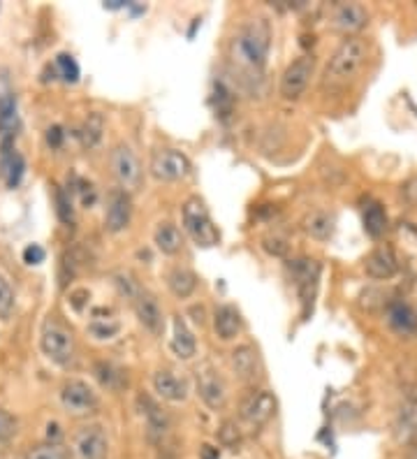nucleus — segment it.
I'll return each instance as SVG.
<instances>
[{
  "mask_svg": "<svg viewBox=\"0 0 417 459\" xmlns=\"http://www.w3.org/2000/svg\"><path fill=\"white\" fill-rule=\"evenodd\" d=\"M272 47V29L265 19H250L232 39V58L246 70H262Z\"/></svg>",
  "mask_w": 417,
  "mask_h": 459,
  "instance_id": "obj_1",
  "label": "nucleus"
},
{
  "mask_svg": "<svg viewBox=\"0 0 417 459\" xmlns=\"http://www.w3.org/2000/svg\"><path fill=\"white\" fill-rule=\"evenodd\" d=\"M367 58V42L357 35H351V38H345L336 51H334V56L329 58L327 70H325V84H345L348 79L355 77L357 70L361 67Z\"/></svg>",
  "mask_w": 417,
  "mask_h": 459,
  "instance_id": "obj_2",
  "label": "nucleus"
},
{
  "mask_svg": "<svg viewBox=\"0 0 417 459\" xmlns=\"http://www.w3.org/2000/svg\"><path fill=\"white\" fill-rule=\"evenodd\" d=\"M184 225L190 239L202 248H212L221 241V232H218L216 223L212 221V213L206 209L204 202L200 197H190L184 204Z\"/></svg>",
  "mask_w": 417,
  "mask_h": 459,
  "instance_id": "obj_3",
  "label": "nucleus"
},
{
  "mask_svg": "<svg viewBox=\"0 0 417 459\" xmlns=\"http://www.w3.org/2000/svg\"><path fill=\"white\" fill-rule=\"evenodd\" d=\"M39 348L42 353L51 359V362L67 367L74 359V336L73 332L63 325L61 320L49 316L42 325V334H39Z\"/></svg>",
  "mask_w": 417,
  "mask_h": 459,
  "instance_id": "obj_4",
  "label": "nucleus"
},
{
  "mask_svg": "<svg viewBox=\"0 0 417 459\" xmlns=\"http://www.w3.org/2000/svg\"><path fill=\"white\" fill-rule=\"evenodd\" d=\"M290 272L304 304V316H308V311H313V299H316L317 281H320V264L311 258L290 260Z\"/></svg>",
  "mask_w": 417,
  "mask_h": 459,
  "instance_id": "obj_5",
  "label": "nucleus"
},
{
  "mask_svg": "<svg viewBox=\"0 0 417 459\" xmlns=\"http://www.w3.org/2000/svg\"><path fill=\"white\" fill-rule=\"evenodd\" d=\"M313 70H316V58L313 56H300L297 61L290 63L285 67L283 77H281V96L285 100H297L311 82Z\"/></svg>",
  "mask_w": 417,
  "mask_h": 459,
  "instance_id": "obj_6",
  "label": "nucleus"
},
{
  "mask_svg": "<svg viewBox=\"0 0 417 459\" xmlns=\"http://www.w3.org/2000/svg\"><path fill=\"white\" fill-rule=\"evenodd\" d=\"M190 160L177 149H161L151 158V174L158 181H178L188 177Z\"/></svg>",
  "mask_w": 417,
  "mask_h": 459,
  "instance_id": "obj_7",
  "label": "nucleus"
},
{
  "mask_svg": "<svg viewBox=\"0 0 417 459\" xmlns=\"http://www.w3.org/2000/svg\"><path fill=\"white\" fill-rule=\"evenodd\" d=\"M111 169H114V177H117L126 193L135 191L139 181H142V168H139L137 156H135L128 144H118L111 152Z\"/></svg>",
  "mask_w": 417,
  "mask_h": 459,
  "instance_id": "obj_8",
  "label": "nucleus"
},
{
  "mask_svg": "<svg viewBox=\"0 0 417 459\" xmlns=\"http://www.w3.org/2000/svg\"><path fill=\"white\" fill-rule=\"evenodd\" d=\"M276 413V399H274L272 393L267 390H256V393H250L248 397L241 402L239 415L241 420L246 422L248 427H262L267 425L272 420V415Z\"/></svg>",
  "mask_w": 417,
  "mask_h": 459,
  "instance_id": "obj_9",
  "label": "nucleus"
},
{
  "mask_svg": "<svg viewBox=\"0 0 417 459\" xmlns=\"http://www.w3.org/2000/svg\"><path fill=\"white\" fill-rule=\"evenodd\" d=\"M63 409L70 415H89L98 409V394L83 381H67L61 390Z\"/></svg>",
  "mask_w": 417,
  "mask_h": 459,
  "instance_id": "obj_10",
  "label": "nucleus"
},
{
  "mask_svg": "<svg viewBox=\"0 0 417 459\" xmlns=\"http://www.w3.org/2000/svg\"><path fill=\"white\" fill-rule=\"evenodd\" d=\"M74 455L77 459H107L109 438L100 425H89L77 431L74 437Z\"/></svg>",
  "mask_w": 417,
  "mask_h": 459,
  "instance_id": "obj_11",
  "label": "nucleus"
},
{
  "mask_svg": "<svg viewBox=\"0 0 417 459\" xmlns=\"http://www.w3.org/2000/svg\"><path fill=\"white\" fill-rule=\"evenodd\" d=\"M130 216H133V202L130 195L123 188H114L107 195V209H105V228L109 232H121L128 228Z\"/></svg>",
  "mask_w": 417,
  "mask_h": 459,
  "instance_id": "obj_12",
  "label": "nucleus"
},
{
  "mask_svg": "<svg viewBox=\"0 0 417 459\" xmlns=\"http://www.w3.org/2000/svg\"><path fill=\"white\" fill-rule=\"evenodd\" d=\"M130 299H133L135 314H137L139 323H142L149 332H153V334H161L162 327H165V320H162V308L161 304H158L156 297L151 295L149 290H142V288H139Z\"/></svg>",
  "mask_w": 417,
  "mask_h": 459,
  "instance_id": "obj_13",
  "label": "nucleus"
},
{
  "mask_svg": "<svg viewBox=\"0 0 417 459\" xmlns=\"http://www.w3.org/2000/svg\"><path fill=\"white\" fill-rule=\"evenodd\" d=\"M197 394L202 397V402L209 406V409H222L225 406V399H228V387L222 381L218 371H213L212 367H204L202 371H197Z\"/></svg>",
  "mask_w": 417,
  "mask_h": 459,
  "instance_id": "obj_14",
  "label": "nucleus"
},
{
  "mask_svg": "<svg viewBox=\"0 0 417 459\" xmlns=\"http://www.w3.org/2000/svg\"><path fill=\"white\" fill-rule=\"evenodd\" d=\"M137 403H139V409H142V415H144L146 429H149V437L153 438V441H162V438L169 434V427H172L169 413L162 409L161 403L153 402L149 394H139Z\"/></svg>",
  "mask_w": 417,
  "mask_h": 459,
  "instance_id": "obj_15",
  "label": "nucleus"
},
{
  "mask_svg": "<svg viewBox=\"0 0 417 459\" xmlns=\"http://www.w3.org/2000/svg\"><path fill=\"white\" fill-rule=\"evenodd\" d=\"M369 12L360 3H341L334 10V29L341 33H357L367 26Z\"/></svg>",
  "mask_w": 417,
  "mask_h": 459,
  "instance_id": "obj_16",
  "label": "nucleus"
},
{
  "mask_svg": "<svg viewBox=\"0 0 417 459\" xmlns=\"http://www.w3.org/2000/svg\"><path fill=\"white\" fill-rule=\"evenodd\" d=\"M17 98H14V91L10 89V82L0 77V133L5 134V140H12V134L17 133Z\"/></svg>",
  "mask_w": 417,
  "mask_h": 459,
  "instance_id": "obj_17",
  "label": "nucleus"
},
{
  "mask_svg": "<svg viewBox=\"0 0 417 459\" xmlns=\"http://www.w3.org/2000/svg\"><path fill=\"white\" fill-rule=\"evenodd\" d=\"M364 269H367V274L371 276V279L387 281L396 274V269H399V260H396L395 251H392L389 247H378L367 258Z\"/></svg>",
  "mask_w": 417,
  "mask_h": 459,
  "instance_id": "obj_18",
  "label": "nucleus"
},
{
  "mask_svg": "<svg viewBox=\"0 0 417 459\" xmlns=\"http://www.w3.org/2000/svg\"><path fill=\"white\" fill-rule=\"evenodd\" d=\"M23 172H26V160L19 152H14V146H12L10 140H5L3 144V153H0V174H3V179L10 188L22 184Z\"/></svg>",
  "mask_w": 417,
  "mask_h": 459,
  "instance_id": "obj_19",
  "label": "nucleus"
},
{
  "mask_svg": "<svg viewBox=\"0 0 417 459\" xmlns=\"http://www.w3.org/2000/svg\"><path fill=\"white\" fill-rule=\"evenodd\" d=\"M387 325L401 336L417 332V311L406 302H392L387 307Z\"/></svg>",
  "mask_w": 417,
  "mask_h": 459,
  "instance_id": "obj_20",
  "label": "nucleus"
},
{
  "mask_svg": "<svg viewBox=\"0 0 417 459\" xmlns=\"http://www.w3.org/2000/svg\"><path fill=\"white\" fill-rule=\"evenodd\" d=\"M213 327H216V334L221 336L222 342H230V339L239 334L241 327H244V320H241V314L232 304H222L213 314Z\"/></svg>",
  "mask_w": 417,
  "mask_h": 459,
  "instance_id": "obj_21",
  "label": "nucleus"
},
{
  "mask_svg": "<svg viewBox=\"0 0 417 459\" xmlns=\"http://www.w3.org/2000/svg\"><path fill=\"white\" fill-rule=\"evenodd\" d=\"M153 387H156V393L162 399H167V402H184L186 393H188L186 383L167 369H161L153 374Z\"/></svg>",
  "mask_w": 417,
  "mask_h": 459,
  "instance_id": "obj_22",
  "label": "nucleus"
},
{
  "mask_svg": "<svg viewBox=\"0 0 417 459\" xmlns=\"http://www.w3.org/2000/svg\"><path fill=\"white\" fill-rule=\"evenodd\" d=\"M232 367L234 371L239 374L241 381H256L260 376V358H257V351L253 346H239L232 353Z\"/></svg>",
  "mask_w": 417,
  "mask_h": 459,
  "instance_id": "obj_23",
  "label": "nucleus"
},
{
  "mask_svg": "<svg viewBox=\"0 0 417 459\" xmlns=\"http://www.w3.org/2000/svg\"><path fill=\"white\" fill-rule=\"evenodd\" d=\"M395 431L399 441H415L417 438V402H406L396 413Z\"/></svg>",
  "mask_w": 417,
  "mask_h": 459,
  "instance_id": "obj_24",
  "label": "nucleus"
},
{
  "mask_svg": "<svg viewBox=\"0 0 417 459\" xmlns=\"http://www.w3.org/2000/svg\"><path fill=\"white\" fill-rule=\"evenodd\" d=\"M334 228H336V219L327 212H311L304 219V230L306 235L313 237L317 241H325L334 235Z\"/></svg>",
  "mask_w": 417,
  "mask_h": 459,
  "instance_id": "obj_25",
  "label": "nucleus"
},
{
  "mask_svg": "<svg viewBox=\"0 0 417 459\" xmlns=\"http://www.w3.org/2000/svg\"><path fill=\"white\" fill-rule=\"evenodd\" d=\"M172 351H174V355H178L181 359H190L195 355V351H197V343H195L193 332L188 330V325H186L181 316H177V318H174Z\"/></svg>",
  "mask_w": 417,
  "mask_h": 459,
  "instance_id": "obj_26",
  "label": "nucleus"
},
{
  "mask_svg": "<svg viewBox=\"0 0 417 459\" xmlns=\"http://www.w3.org/2000/svg\"><path fill=\"white\" fill-rule=\"evenodd\" d=\"M167 286H169V290H172L178 299H186V297L193 295L195 288H197V276L186 267H174L169 269V274H167Z\"/></svg>",
  "mask_w": 417,
  "mask_h": 459,
  "instance_id": "obj_27",
  "label": "nucleus"
},
{
  "mask_svg": "<svg viewBox=\"0 0 417 459\" xmlns=\"http://www.w3.org/2000/svg\"><path fill=\"white\" fill-rule=\"evenodd\" d=\"M153 239H156V247L161 248L165 255H177V253L181 251V247H184V235H181L177 225L172 223L158 225Z\"/></svg>",
  "mask_w": 417,
  "mask_h": 459,
  "instance_id": "obj_28",
  "label": "nucleus"
},
{
  "mask_svg": "<svg viewBox=\"0 0 417 459\" xmlns=\"http://www.w3.org/2000/svg\"><path fill=\"white\" fill-rule=\"evenodd\" d=\"M385 230H387V213H385L383 204L371 202L369 207H364V232L373 239H378L385 235Z\"/></svg>",
  "mask_w": 417,
  "mask_h": 459,
  "instance_id": "obj_29",
  "label": "nucleus"
},
{
  "mask_svg": "<svg viewBox=\"0 0 417 459\" xmlns=\"http://www.w3.org/2000/svg\"><path fill=\"white\" fill-rule=\"evenodd\" d=\"M95 378L100 381L102 387H107V390H114V393H118L123 385H128V376L123 374L121 369H117L114 364H107V362H98L95 364Z\"/></svg>",
  "mask_w": 417,
  "mask_h": 459,
  "instance_id": "obj_30",
  "label": "nucleus"
},
{
  "mask_svg": "<svg viewBox=\"0 0 417 459\" xmlns=\"http://www.w3.org/2000/svg\"><path fill=\"white\" fill-rule=\"evenodd\" d=\"M23 459H70V453L63 448L61 443H42V446H35L26 453Z\"/></svg>",
  "mask_w": 417,
  "mask_h": 459,
  "instance_id": "obj_31",
  "label": "nucleus"
},
{
  "mask_svg": "<svg viewBox=\"0 0 417 459\" xmlns=\"http://www.w3.org/2000/svg\"><path fill=\"white\" fill-rule=\"evenodd\" d=\"M89 332L95 336V339H100V342H105V339H111V336L117 334V332H118V323L114 318H100V316L95 314L93 320H91Z\"/></svg>",
  "mask_w": 417,
  "mask_h": 459,
  "instance_id": "obj_32",
  "label": "nucleus"
},
{
  "mask_svg": "<svg viewBox=\"0 0 417 459\" xmlns=\"http://www.w3.org/2000/svg\"><path fill=\"white\" fill-rule=\"evenodd\" d=\"M54 67L58 70V74H61L63 82H70V84H74L79 79V65L77 61H74L70 54H58L54 61Z\"/></svg>",
  "mask_w": 417,
  "mask_h": 459,
  "instance_id": "obj_33",
  "label": "nucleus"
},
{
  "mask_svg": "<svg viewBox=\"0 0 417 459\" xmlns=\"http://www.w3.org/2000/svg\"><path fill=\"white\" fill-rule=\"evenodd\" d=\"M14 311V290H12L10 281L0 274V318L7 320Z\"/></svg>",
  "mask_w": 417,
  "mask_h": 459,
  "instance_id": "obj_34",
  "label": "nucleus"
},
{
  "mask_svg": "<svg viewBox=\"0 0 417 459\" xmlns=\"http://www.w3.org/2000/svg\"><path fill=\"white\" fill-rule=\"evenodd\" d=\"M83 144H89V146H95L98 142H100L102 137V118L98 117V114H91L89 121H86V126H83Z\"/></svg>",
  "mask_w": 417,
  "mask_h": 459,
  "instance_id": "obj_35",
  "label": "nucleus"
},
{
  "mask_svg": "<svg viewBox=\"0 0 417 459\" xmlns=\"http://www.w3.org/2000/svg\"><path fill=\"white\" fill-rule=\"evenodd\" d=\"M56 204H58V216H61L63 223H70L73 221V200L61 188L56 191Z\"/></svg>",
  "mask_w": 417,
  "mask_h": 459,
  "instance_id": "obj_36",
  "label": "nucleus"
},
{
  "mask_svg": "<svg viewBox=\"0 0 417 459\" xmlns=\"http://www.w3.org/2000/svg\"><path fill=\"white\" fill-rule=\"evenodd\" d=\"M14 431H17V420H14V415L7 413L5 409H0V441L10 438Z\"/></svg>",
  "mask_w": 417,
  "mask_h": 459,
  "instance_id": "obj_37",
  "label": "nucleus"
},
{
  "mask_svg": "<svg viewBox=\"0 0 417 459\" xmlns=\"http://www.w3.org/2000/svg\"><path fill=\"white\" fill-rule=\"evenodd\" d=\"M47 258L45 248L39 247V244H30V247L23 248V263L26 264H42Z\"/></svg>",
  "mask_w": 417,
  "mask_h": 459,
  "instance_id": "obj_38",
  "label": "nucleus"
},
{
  "mask_svg": "<svg viewBox=\"0 0 417 459\" xmlns=\"http://www.w3.org/2000/svg\"><path fill=\"white\" fill-rule=\"evenodd\" d=\"M265 248H267L272 255H283V253L288 251V244H285L283 239H278V237H267V239H265Z\"/></svg>",
  "mask_w": 417,
  "mask_h": 459,
  "instance_id": "obj_39",
  "label": "nucleus"
},
{
  "mask_svg": "<svg viewBox=\"0 0 417 459\" xmlns=\"http://www.w3.org/2000/svg\"><path fill=\"white\" fill-rule=\"evenodd\" d=\"M401 195L406 197V200L411 202V204H417V177H413V179L408 181V184L401 186Z\"/></svg>",
  "mask_w": 417,
  "mask_h": 459,
  "instance_id": "obj_40",
  "label": "nucleus"
},
{
  "mask_svg": "<svg viewBox=\"0 0 417 459\" xmlns=\"http://www.w3.org/2000/svg\"><path fill=\"white\" fill-rule=\"evenodd\" d=\"M47 142H49V146L58 149V146L63 144V130L58 128V126L49 128V133H47Z\"/></svg>",
  "mask_w": 417,
  "mask_h": 459,
  "instance_id": "obj_41",
  "label": "nucleus"
},
{
  "mask_svg": "<svg viewBox=\"0 0 417 459\" xmlns=\"http://www.w3.org/2000/svg\"><path fill=\"white\" fill-rule=\"evenodd\" d=\"M200 457L202 459H218L221 457V453H218V448H213V446H202Z\"/></svg>",
  "mask_w": 417,
  "mask_h": 459,
  "instance_id": "obj_42",
  "label": "nucleus"
},
{
  "mask_svg": "<svg viewBox=\"0 0 417 459\" xmlns=\"http://www.w3.org/2000/svg\"><path fill=\"white\" fill-rule=\"evenodd\" d=\"M406 459H417V446H415V448L411 450V453H408V457H406Z\"/></svg>",
  "mask_w": 417,
  "mask_h": 459,
  "instance_id": "obj_43",
  "label": "nucleus"
}]
</instances>
